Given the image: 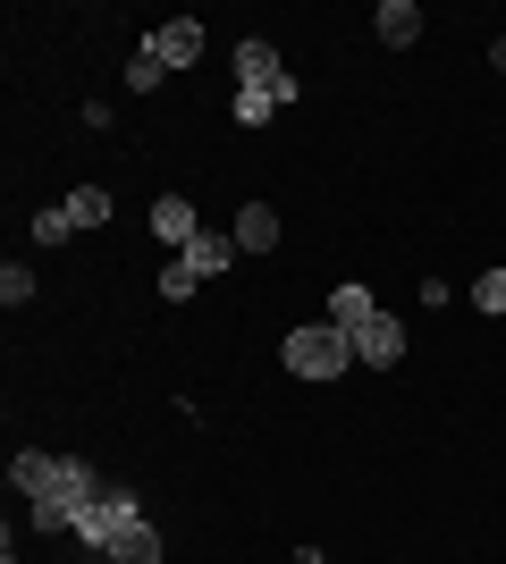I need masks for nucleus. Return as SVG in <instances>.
I'll return each mask as SVG.
<instances>
[{"mask_svg": "<svg viewBox=\"0 0 506 564\" xmlns=\"http://www.w3.org/2000/svg\"><path fill=\"white\" fill-rule=\"evenodd\" d=\"M9 489L25 497V514H34V531H76V514L94 506L110 480H101L85 455H43V447H18L9 455Z\"/></svg>", "mask_w": 506, "mask_h": 564, "instance_id": "1", "label": "nucleus"}, {"mask_svg": "<svg viewBox=\"0 0 506 564\" xmlns=\"http://www.w3.org/2000/svg\"><path fill=\"white\" fill-rule=\"evenodd\" d=\"M76 540L94 547L101 564H161V531H152L136 489H101L94 506L76 514Z\"/></svg>", "mask_w": 506, "mask_h": 564, "instance_id": "2", "label": "nucleus"}, {"mask_svg": "<svg viewBox=\"0 0 506 564\" xmlns=\"http://www.w3.org/2000/svg\"><path fill=\"white\" fill-rule=\"evenodd\" d=\"M279 362H288L295 379H337V371H355V337L330 329V321H304V329H288Z\"/></svg>", "mask_w": 506, "mask_h": 564, "instance_id": "3", "label": "nucleus"}, {"mask_svg": "<svg viewBox=\"0 0 506 564\" xmlns=\"http://www.w3.org/2000/svg\"><path fill=\"white\" fill-rule=\"evenodd\" d=\"M237 94H270L279 110L295 101V76H288V59H279V43H237Z\"/></svg>", "mask_w": 506, "mask_h": 564, "instance_id": "4", "label": "nucleus"}, {"mask_svg": "<svg viewBox=\"0 0 506 564\" xmlns=\"http://www.w3.org/2000/svg\"><path fill=\"white\" fill-rule=\"evenodd\" d=\"M355 362H363V371H397V362H406V321H397V312L363 321V329H355Z\"/></svg>", "mask_w": 506, "mask_h": 564, "instance_id": "5", "label": "nucleus"}, {"mask_svg": "<svg viewBox=\"0 0 506 564\" xmlns=\"http://www.w3.org/2000/svg\"><path fill=\"white\" fill-rule=\"evenodd\" d=\"M152 51H161V68H169V76L194 68V59H203V18H169V25H152Z\"/></svg>", "mask_w": 506, "mask_h": 564, "instance_id": "6", "label": "nucleus"}, {"mask_svg": "<svg viewBox=\"0 0 506 564\" xmlns=\"http://www.w3.org/2000/svg\"><path fill=\"white\" fill-rule=\"evenodd\" d=\"M321 321L355 337L363 321H380V295H372V286H363V279H346V286H330V312H321Z\"/></svg>", "mask_w": 506, "mask_h": 564, "instance_id": "7", "label": "nucleus"}, {"mask_svg": "<svg viewBox=\"0 0 506 564\" xmlns=\"http://www.w3.org/2000/svg\"><path fill=\"white\" fill-rule=\"evenodd\" d=\"M237 253H245L237 236H219V228H203V236H194V245H186V253H177V261H186L194 279H228V261H237Z\"/></svg>", "mask_w": 506, "mask_h": 564, "instance_id": "8", "label": "nucleus"}, {"mask_svg": "<svg viewBox=\"0 0 506 564\" xmlns=\"http://www.w3.org/2000/svg\"><path fill=\"white\" fill-rule=\"evenodd\" d=\"M372 34H380L388 51H413V43H422V9H413V0H380Z\"/></svg>", "mask_w": 506, "mask_h": 564, "instance_id": "9", "label": "nucleus"}, {"mask_svg": "<svg viewBox=\"0 0 506 564\" xmlns=\"http://www.w3.org/2000/svg\"><path fill=\"white\" fill-rule=\"evenodd\" d=\"M152 236H161V245H177V253L203 236V228H194V203H186V194H161V203H152Z\"/></svg>", "mask_w": 506, "mask_h": 564, "instance_id": "10", "label": "nucleus"}, {"mask_svg": "<svg viewBox=\"0 0 506 564\" xmlns=\"http://www.w3.org/2000/svg\"><path fill=\"white\" fill-rule=\"evenodd\" d=\"M228 236H237L245 253H279V236H288V228H279V212H270V203H245Z\"/></svg>", "mask_w": 506, "mask_h": 564, "instance_id": "11", "label": "nucleus"}, {"mask_svg": "<svg viewBox=\"0 0 506 564\" xmlns=\"http://www.w3.org/2000/svg\"><path fill=\"white\" fill-rule=\"evenodd\" d=\"M161 85H169V68H161V51H136V59H127V94H161Z\"/></svg>", "mask_w": 506, "mask_h": 564, "instance_id": "12", "label": "nucleus"}, {"mask_svg": "<svg viewBox=\"0 0 506 564\" xmlns=\"http://www.w3.org/2000/svg\"><path fill=\"white\" fill-rule=\"evenodd\" d=\"M68 219H76V228H101V219H110V194H101V186H76L68 194Z\"/></svg>", "mask_w": 506, "mask_h": 564, "instance_id": "13", "label": "nucleus"}, {"mask_svg": "<svg viewBox=\"0 0 506 564\" xmlns=\"http://www.w3.org/2000/svg\"><path fill=\"white\" fill-rule=\"evenodd\" d=\"M68 236H76L68 203H51V212H34V245H68Z\"/></svg>", "mask_w": 506, "mask_h": 564, "instance_id": "14", "label": "nucleus"}, {"mask_svg": "<svg viewBox=\"0 0 506 564\" xmlns=\"http://www.w3.org/2000/svg\"><path fill=\"white\" fill-rule=\"evenodd\" d=\"M0 304H9V312L34 304V270H25V261H9V270H0Z\"/></svg>", "mask_w": 506, "mask_h": 564, "instance_id": "15", "label": "nucleus"}, {"mask_svg": "<svg viewBox=\"0 0 506 564\" xmlns=\"http://www.w3.org/2000/svg\"><path fill=\"white\" fill-rule=\"evenodd\" d=\"M194 286H203V279H194L186 261H169V270H161V286H152V295H161V304H186Z\"/></svg>", "mask_w": 506, "mask_h": 564, "instance_id": "16", "label": "nucleus"}, {"mask_svg": "<svg viewBox=\"0 0 506 564\" xmlns=\"http://www.w3.org/2000/svg\"><path fill=\"white\" fill-rule=\"evenodd\" d=\"M228 110H237V127H270V118H279V101H270V94H237Z\"/></svg>", "mask_w": 506, "mask_h": 564, "instance_id": "17", "label": "nucleus"}, {"mask_svg": "<svg viewBox=\"0 0 506 564\" xmlns=\"http://www.w3.org/2000/svg\"><path fill=\"white\" fill-rule=\"evenodd\" d=\"M473 304H482L489 321H498V312H506V270H482V286H473Z\"/></svg>", "mask_w": 506, "mask_h": 564, "instance_id": "18", "label": "nucleus"}, {"mask_svg": "<svg viewBox=\"0 0 506 564\" xmlns=\"http://www.w3.org/2000/svg\"><path fill=\"white\" fill-rule=\"evenodd\" d=\"M489 68H498V76H506V34H498V43H489Z\"/></svg>", "mask_w": 506, "mask_h": 564, "instance_id": "19", "label": "nucleus"}]
</instances>
